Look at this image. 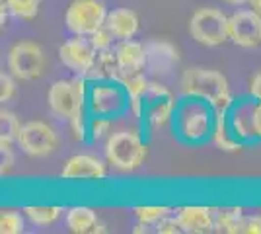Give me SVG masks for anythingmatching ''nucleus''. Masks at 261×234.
Segmentation results:
<instances>
[{"label": "nucleus", "instance_id": "nucleus-5", "mask_svg": "<svg viewBox=\"0 0 261 234\" xmlns=\"http://www.w3.org/2000/svg\"><path fill=\"white\" fill-rule=\"evenodd\" d=\"M228 18L217 8H199L189 20V34L197 43L218 47L230 39Z\"/></svg>", "mask_w": 261, "mask_h": 234}, {"label": "nucleus", "instance_id": "nucleus-1", "mask_svg": "<svg viewBox=\"0 0 261 234\" xmlns=\"http://www.w3.org/2000/svg\"><path fill=\"white\" fill-rule=\"evenodd\" d=\"M179 88L184 96H193V98L208 101L215 112H228L234 106V98H232L226 76L213 68L191 67L184 70Z\"/></svg>", "mask_w": 261, "mask_h": 234}, {"label": "nucleus", "instance_id": "nucleus-20", "mask_svg": "<svg viewBox=\"0 0 261 234\" xmlns=\"http://www.w3.org/2000/svg\"><path fill=\"white\" fill-rule=\"evenodd\" d=\"M139 16L129 8H117V10L108 12V20H106V28H108L111 35L119 41L125 39H133L137 32H139Z\"/></svg>", "mask_w": 261, "mask_h": 234}, {"label": "nucleus", "instance_id": "nucleus-33", "mask_svg": "<svg viewBox=\"0 0 261 234\" xmlns=\"http://www.w3.org/2000/svg\"><path fill=\"white\" fill-rule=\"evenodd\" d=\"M238 234H261V215L244 217L238 226Z\"/></svg>", "mask_w": 261, "mask_h": 234}, {"label": "nucleus", "instance_id": "nucleus-21", "mask_svg": "<svg viewBox=\"0 0 261 234\" xmlns=\"http://www.w3.org/2000/svg\"><path fill=\"white\" fill-rule=\"evenodd\" d=\"M211 139H213L215 146L222 152H236L242 148V143L232 131L228 112H215V127H213Z\"/></svg>", "mask_w": 261, "mask_h": 234}, {"label": "nucleus", "instance_id": "nucleus-2", "mask_svg": "<svg viewBox=\"0 0 261 234\" xmlns=\"http://www.w3.org/2000/svg\"><path fill=\"white\" fill-rule=\"evenodd\" d=\"M175 131L185 143H203L213 135L215 110L208 101L185 96L175 110Z\"/></svg>", "mask_w": 261, "mask_h": 234}, {"label": "nucleus", "instance_id": "nucleus-6", "mask_svg": "<svg viewBox=\"0 0 261 234\" xmlns=\"http://www.w3.org/2000/svg\"><path fill=\"white\" fill-rule=\"evenodd\" d=\"M8 70L16 80L30 82L43 74L45 53L35 41H18L8 51Z\"/></svg>", "mask_w": 261, "mask_h": 234}, {"label": "nucleus", "instance_id": "nucleus-10", "mask_svg": "<svg viewBox=\"0 0 261 234\" xmlns=\"http://www.w3.org/2000/svg\"><path fill=\"white\" fill-rule=\"evenodd\" d=\"M98 57V49L92 45L88 35H74L66 39L65 43L59 47V59L68 70L82 74L86 78L90 68L94 67Z\"/></svg>", "mask_w": 261, "mask_h": 234}, {"label": "nucleus", "instance_id": "nucleus-26", "mask_svg": "<svg viewBox=\"0 0 261 234\" xmlns=\"http://www.w3.org/2000/svg\"><path fill=\"white\" fill-rule=\"evenodd\" d=\"M2 2L8 6V10L14 16H18L22 20H33L39 12V4H41V0H2Z\"/></svg>", "mask_w": 261, "mask_h": 234}, {"label": "nucleus", "instance_id": "nucleus-14", "mask_svg": "<svg viewBox=\"0 0 261 234\" xmlns=\"http://www.w3.org/2000/svg\"><path fill=\"white\" fill-rule=\"evenodd\" d=\"M108 176V168L98 156L76 154L70 156L63 164L61 178L65 179H103Z\"/></svg>", "mask_w": 261, "mask_h": 234}, {"label": "nucleus", "instance_id": "nucleus-35", "mask_svg": "<svg viewBox=\"0 0 261 234\" xmlns=\"http://www.w3.org/2000/svg\"><path fill=\"white\" fill-rule=\"evenodd\" d=\"M250 94L253 100L261 101V72H257L250 82Z\"/></svg>", "mask_w": 261, "mask_h": 234}, {"label": "nucleus", "instance_id": "nucleus-12", "mask_svg": "<svg viewBox=\"0 0 261 234\" xmlns=\"http://www.w3.org/2000/svg\"><path fill=\"white\" fill-rule=\"evenodd\" d=\"M230 39L244 49L261 45V14L255 10H238L228 18Z\"/></svg>", "mask_w": 261, "mask_h": 234}, {"label": "nucleus", "instance_id": "nucleus-23", "mask_svg": "<svg viewBox=\"0 0 261 234\" xmlns=\"http://www.w3.org/2000/svg\"><path fill=\"white\" fill-rule=\"evenodd\" d=\"M244 219L242 207H224L215 211V230L224 234H238V226Z\"/></svg>", "mask_w": 261, "mask_h": 234}, {"label": "nucleus", "instance_id": "nucleus-36", "mask_svg": "<svg viewBox=\"0 0 261 234\" xmlns=\"http://www.w3.org/2000/svg\"><path fill=\"white\" fill-rule=\"evenodd\" d=\"M250 4H251V8H253V10L261 14V0H250Z\"/></svg>", "mask_w": 261, "mask_h": 234}, {"label": "nucleus", "instance_id": "nucleus-18", "mask_svg": "<svg viewBox=\"0 0 261 234\" xmlns=\"http://www.w3.org/2000/svg\"><path fill=\"white\" fill-rule=\"evenodd\" d=\"M66 226L70 232L76 234H98L106 232V224L98 219V215L94 209L78 205L72 207L66 213Z\"/></svg>", "mask_w": 261, "mask_h": 234}, {"label": "nucleus", "instance_id": "nucleus-17", "mask_svg": "<svg viewBox=\"0 0 261 234\" xmlns=\"http://www.w3.org/2000/svg\"><path fill=\"white\" fill-rule=\"evenodd\" d=\"M115 53H117L121 65V78L125 74H130V72H144V68H146V45L133 41V39H125V41L117 43Z\"/></svg>", "mask_w": 261, "mask_h": 234}, {"label": "nucleus", "instance_id": "nucleus-37", "mask_svg": "<svg viewBox=\"0 0 261 234\" xmlns=\"http://www.w3.org/2000/svg\"><path fill=\"white\" fill-rule=\"evenodd\" d=\"M226 4H232V6H242V4H246V2H250V0H224Z\"/></svg>", "mask_w": 261, "mask_h": 234}, {"label": "nucleus", "instance_id": "nucleus-11", "mask_svg": "<svg viewBox=\"0 0 261 234\" xmlns=\"http://www.w3.org/2000/svg\"><path fill=\"white\" fill-rule=\"evenodd\" d=\"M20 148L30 156H47L51 154L57 145H59V137L55 133L51 125L43 121H28L22 125L20 137L16 141Z\"/></svg>", "mask_w": 261, "mask_h": 234}, {"label": "nucleus", "instance_id": "nucleus-30", "mask_svg": "<svg viewBox=\"0 0 261 234\" xmlns=\"http://www.w3.org/2000/svg\"><path fill=\"white\" fill-rule=\"evenodd\" d=\"M90 37V41H92V45L98 49V51H103V49H109L111 47V41L115 39L113 35H111V32H109L108 28L103 25V28H99L98 32H94L92 35H88Z\"/></svg>", "mask_w": 261, "mask_h": 234}, {"label": "nucleus", "instance_id": "nucleus-4", "mask_svg": "<svg viewBox=\"0 0 261 234\" xmlns=\"http://www.w3.org/2000/svg\"><path fill=\"white\" fill-rule=\"evenodd\" d=\"M86 80L82 78H70V80H57L51 84L47 92V103L55 117L59 119H70L74 113L84 110L86 106Z\"/></svg>", "mask_w": 261, "mask_h": 234}, {"label": "nucleus", "instance_id": "nucleus-22", "mask_svg": "<svg viewBox=\"0 0 261 234\" xmlns=\"http://www.w3.org/2000/svg\"><path fill=\"white\" fill-rule=\"evenodd\" d=\"M86 78L92 80H113V82H119L121 78V65L115 49H103L98 51L96 57V63L94 67L90 68V72L86 74Z\"/></svg>", "mask_w": 261, "mask_h": 234}, {"label": "nucleus", "instance_id": "nucleus-16", "mask_svg": "<svg viewBox=\"0 0 261 234\" xmlns=\"http://www.w3.org/2000/svg\"><path fill=\"white\" fill-rule=\"evenodd\" d=\"M179 63V55L168 41H150L146 45V68L152 74H170Z\"/></svg>", "mask_w": 261, "mask_h": 234}, {"label": "nucleus", "instance_id": "nucleus-31", "mask_svg": "<svg viewBox=\"0 0 261 234\" xmlns=\"http://www.w3.org/2000/svg\"><path fill=\"white\" fill-rule=\"evenodd\" d=\"M158 234H179L184 232V228H181V224L177 221V217L174 215H168L166 219H162L160 223L156 224V228H154Z\"/></svg>", "mask_w": 261, "mask_h": 234}, {"label": "nucleus", "instance_id": "nucleus-27", "mask_svg": "<svg viewBox=\"0 0 261 234\" xmlns=\"http://www.w3.org/2000/svg\"><path fill=\"white\" fill-rule=\"evenodd\" d=\"M23 230V217L16 209H4L0 213V232L20 234Z\"/></svg>", "mask_w": 261, "mask_h": 234}, {"label": "nucleus", "instance_id": "nucleus-28", "mask_svg": "<svg viewBox=\"0 0 261 234\" xmlns=\"http://www.w3.org/2000/svg\"><path fill=\"white\" fill-rule=\"evenodd\" d=\"M22 131L20 119L14 115L12 112L2 110L0 113V139H8V141H18Z\"/></svg>", "mask_w": 261, "mask_h": 234}, {"label": "nucleus", "instance_id": "nucleus-9", "mask_svg": "<svg viewBox=\"0 0 261 234\" xmlns=\"http://www.w3.org/2000/svg\"><path fill=\"white\" fill-rule=\"evenodd\" d=\"M175 96L170 90L158 84V82H150L148 90L144 94V119L150 127H164L174 119V113L177 110Z\"/></svg>", "mask_w": 261, "mask_h": 234}, {"label": "nucleus", "instance_id": "nucleus-3", "mask_svg": "<svg viewBox=\"0 0 261 234\" xmlns=\"http://www.w3.org/2000/svg\"><path fill=\"white\" fill-rule=\"evenodd\" d=\"M148 154V146L135 131L113 133L106 143V158L113 168L121 172H133L141 168Z\"/></svg>", "mask_w": 261, "mask_h": 234}, {"label": "nucleus", "instance_id": "nucleus-34", "mask_svg": "<svg viewBox=\"0 0 261 234\" xmlns=\"http://www.w3.org/2000/svg\"><path fill=\"white\" fill-rule=\"evenodd\" d=\"M16 94V84H14V78L12 74H0V100L2 101H10Z\"/></svg>", "mask_w": 261, "mask_h": 234}, {"label": "nucleus", "instance_id": "nucleus-25", "mask_svg": "<svg viewBox=\"0 0 261 234\" xmlns=\"http://www.w3.org/2000/svg\"><path fill=\"white\" fill-rule=\"evenodd\" d=\"M168 215H172L170 207H160V205H144V207H135V217L139 219V223L150 224L156 226L162 219H166Z\"/></svg>", "mask_w": 261, "mask_h": 234}, {"label": "nucleus", "instance_id": "nucleus-8", "mask_svg": "<svg viewBox=\"0 0 261 234\" xmlns=\"http://www.w3.org/2000/svg\"><path fill=\"white\" fill-rule=\"evenodd\" d=\"M88 106L92 115L111 119V117H117L125 110V106H129V98L119 82L99 80L88 90Z\"/></svg>", "mask_w": 261, "mask_h": 234}, {"label": "nucleus", "instance_id": "nucleus-19", "mask_svg": "<svg viewBox=\"0 0 261 234\" xmlns=\"http://www.w3.org/2000/svg\"><path fill=\"white\" fill-rule=\"evenodd\" d=\"M119 84L127 92L129 98V112L133 113V117L141 119L144 115V94L148 90V80L144 78V72H130L119 80Z\"/></svg>", "mask_w": 261, "mask_h": 234}, {"label": "nucleus", "instance_id": "nucleus-13", "mask_svg": "<svg viewBox=\"0 0 261 234\" xmlns=\"http://www.w3.org/2000/svg\"><path fill=\"white\" fill-rule=\"evenodd\" d=\"M255 106L257 100H242L240 103L234 101V106L228 110L230 125L240 143H251L257 139L255 131Z\"/></svg>", "mask_w": 261, "mask_h": 234}, {"label": "nucleus", "instance_id": "nucleus-29", "mask_svg": "<svg viewBox=\"0 0 261 234\" xmlns=\"http://www.w3.org/2000/svg\"><path fill=\"white\" fill-rule=\"evenodd\" d=\"M68 127H70V133L76 141H84L86 135L90 133V121L86 119V113L84 110H80L78 113H74L70 119H68Z\"/></svg>", "mask_w": 261, "mask_h": 234}, {"label": "nucleus", "instance_id": "nucleus-24", "mask_svg": "<svg viewBox=\"0 0 261 234\" xmlns=\"http://www.w3.org/2000/svg\"><path fill=\"white\" fill-rule=\"evenodd\" d=\"M22 211L33 224L47 226V224H53L61 217L63 209L57 207V205H28V207H23Z\"/></svg>", "mask_w": 261, "mask_h": 234}, {"label": "nucleus", "instance_id": "nucleus-15", "mask_svg": "<svg viewBox=\"0 0 261 234\" xmlns=\"http://www.w3.org/2000/svg\"><path fill=\"white\" fill-rule=\"evenodd\" d=\"M184 232L189 234H207L215 230V209L203 205H187L179 207L175 213Z\"/></svg>", "mask_w": 261, "mask_h": 234}, {"label": "nucleus", "instance_id": "nucleus-7", "mask_svg": "<svg viewBox=\"0 0 261 234\" xmlns=\"http://www.w3.org/2000/svg\"><path fill=\"white\" fill-rule=\"evenodd\" d=\"M108 10L99 0H72L65 12L66 28L74 35H92L106 25Z\"/></svg>", "mask_w": 261, "mask_h": 234}, {"label": "nucleus", "instance_id": "nucleus-32", "mask_svg": "<svg viewBox=\"0 0 261 234\" xmlns=\"http://www.w3.org/2000/svg\"><path fill=\"white\" fill-rule=\"evenodd\" d=\"M109 125H111L109 117H98V115H94V119L90 121V135H92V139L94 141L101 139L109 131Z\"/></svg>", "mask_w": 261, "mask_h": 234}]
</instances>
